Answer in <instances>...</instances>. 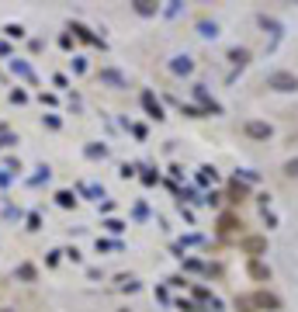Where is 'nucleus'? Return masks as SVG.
Listing matches in <instances>:
<instances>
[{
  "label": "nucleus",
  "instance_id": "6",
  "mask_svg": "<svg viewBox=\"0 0 298 312\" xmlns=\"http://www.w3.org/2000/svg\"><path fill=\"white\" fill-rule=\"evenodd\" d=\"M233 59L243 66V63H246V49H233Z\"/></svg>",
  "mask_w": 298,
  "mask_h": 312
},
{
  "label": "nucleus",
  "instance_id": "5",
  "mask_svg": "<svg viewBox=\"0 0 298 312\" xmlns=\"http://www.w3.org/2000/svg\"><path fill=\"white\" fill-rule=\"evenodd\" d=\"M246 250H250V253H260V250H264V240H260V236L246 240Z\"/></svg>",
  "mask_w": 298,
  "mask_h": 312
},
{
  "label": "nucleus",
  "instance_id": "1",
  "mask_svg": "<svg viewBox=\"0 0 298 312\" xmlns=\"http://www.w3.org/2000/svg\"><path fill=\"white\" fill-rule=\"evenodd\" d=\"M267 87H274V90H298V76L288 73V69H277V73L267 76Z\"/></svg>",
  "mask_w": 298,
  "mask_h": 312
},
{
  "label": "nucleus",
  "instance_id": "7",
  "mask_svg": "<svg viewBox=\"0 0 298 312\" xmlns=\"http://www.w3.org/2000/svg\"><path fill=\"white\" fill-rule=\"evenodd\" d=\"M222 229H226V232H229V229H236V219H233V215H226V219H222Z\"/></svg>",
  "mask_w": 298,
  "mask_h": 312
},
{
  "label": "nucleus",
  "instance_id": "4",
  "mask_svg": "<svg viewBox=\"0 0 298 312\" xmlns=\"http://www.w3.org/2000/svg\"><path fill=\"white\" fill-rule=\"evenodd\" d=\"M250 274L264 281V278H271V267H264V264H256V260H253V264H250Z\"/></svg>",
  "mask_w": 298,
  "mask_h": 312
},
{
  "label": "nucleus",
  "instance_id": "2",
  "mask_svg": "<svg viewBox=\"0 0 298 312\" xmlns=\"http://www.w3.org/2000/svg\"><path fill=\"white\" fill-rule=\"evenodd\" d=\"M246 135L250 139H271V125L267 122H246Z\"/></svg>",
  "mask_w": 298,
  "mask_h": 312
},
{
  "label": "nucleus",
  "instance_id": "3",
  "mask_svg": "<svg viewBox=\"0 0 298 312\" xmlns=\"http://www.w3.org/2000/svg\"><path fill=\"white\" fill-rule=\"evenodd\" d=\"M253 305H260V309H267V312H274L281 302L274 298V295H267V291H260V295H253Z\"/></svg>",
  "mask_w": 298,
  "mask_h": 312
},
{
  "label": "nucleus",
  "instance_id": "8",
  "mask_svg": "<svg viewBox=\"0 0 298 312\" xmlns=\"http://www.w3.org/2000/svg\"><path fill=\"white\" fill-rule=\"evenodd\" d=\"M284 170H288V174L295 177V174H298V160H288V167H284Z\"/></svg>",
  "mask_w": 298,
  "mask_h": 312
}]
</instances>
